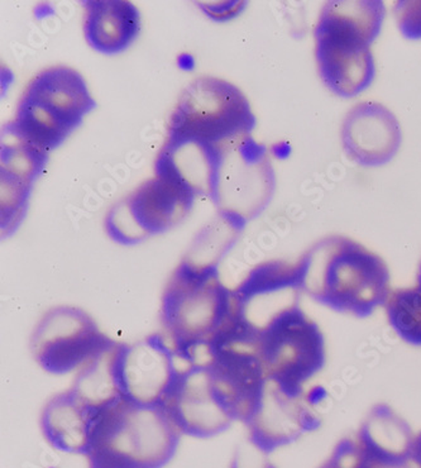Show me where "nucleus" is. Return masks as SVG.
<instances>
[{"label":"nucleus","mask_w":421,"mask_h":468,"mask_svg":"<svg viewBox=\"0 0 421 468\" xmlns=\"http://www.w3.org/2000/svg\"><path fill=\"white\" fill-rule=\"evenodd\" d=\"M241 313L235 292L220 282L218 267L185 259L167 282L160 318L177 357L186 365H205L214 342Z\"/></svg>","instance_id":"f257e3e1"},{"label":"nucleus","mask_w":421,"mask_h":468,"mask_svg":"<svg viewBox=\"0 0 421 468\" xmlns=\"http://www.w3.org/2000/svg\"><path fill=\"white\" fill-rule=\"evenodd\" d=\"M302 292L332 311L368 318L386 305L390 271L380 256L356 240L325 237L298 261Z\"/></svg>","instance_id":"f03ea898"},{"label":"nucleus","mask_w":421,"mask_h":468,"mask_svg":"<svg viewBox=\"0 0 421 468\" xmlns=\"http://www.w3.org/2000/svg\"><path fill=\"white\" fill-rule=\"evenodd\" d=\"M383 2H329L315 27L319 75L329 90L353 98L373 84L374 42L384 21Z\"/></svg>","instance_id":"7ed1b4c3"},{"label":"nucleus","mask_w":421,"mask_h":468,"mask_svg":"<svg viewBox=\"0 0 421 468\" xmlns=\"http://www.w3.org/2000/svg\"><path fill=\"white\" fill-rule=\"evenodd\" d=\"M180 437L163 405L126 397L99 411L85 457L89 468H163L175 457Z\"/></svg>","instance_id":"20e7f679"},{"label":"nucleus","mask_w":421,"mask_h":468,"mask_svg":"<svg viewBox=\"0 0 421 468\" xmlns=\"http://www.w3.org/2000/svg\"><path fill=\"white\" fill-rule=\"evenodd\" d=\"M87 81L77 70L55 66L32 79L9 130L22 140L51 153L80 127L95 108Z\"/></svg>","instance_id":"39448f33"},{"label":"nucleus","mask_w":421,"mask_h":468,"mask_svg":"<svg viewBox=\"0 0 421 468\" xmlns=\"http://www.w3.org/2000/svg\"><path fill=\"white\" fill-rule=\"evenodd\" d=\"M258 354L266 378L292 398L304 397V385L327 362L323 332L300 302L275 313L259 328Z\"/></svg>","instance_id":"423d86ee"},{"label":"nucleus","mask_w":421,"mask_h":468,"mask_svg":"<svg viewBox=\"0 0 421 468\" xmlns=\"http://www.w3.org/2000/svg\"><path fill=\"white\" fill-rule=\"evenodd\" d=\"M256 127L248 101L235 85L219 79H196L171 118L169 136L229 144L251 136Z\"/></svg>","instance_id":"0eeeda50"},{"label":"nucleus","mask_w":421,"mask_h":468,"mask_svg":"<svg viewBox=\"0 0 421 468\" xmlns=\"http://www.w3.org/2000/svg\"><path fill=\"white\" fill-rule=\"evenodd\" d=\"M258 339V332L242 319L214 342L205 362L220 403L245 424L258 410L268 381Z\"/></svg>","instance_id":"6e6552de"},{"label":"nucleus","mask_w":421,"mask_h":468,"mask_svg":"<svg viewBox=\"0 0 421 468\" xmlns=\"http://www.w3.org/2000/svg\"><path fill=\"white\" fill-rule=\"evenodd\" d=\"M114 344L87 312L75 306H58L46 313L31 338L33 357L52 375L77 370Z\"/></svg>","instance_id":"1a4fd4ad"},{"label":"nucleus","mask_w":421,"mask_h":468,"mask_svg":"<svg viewBox=\"0 0 421 468\" xmlns=\"http://www.w3.org/2000/svg\"><path fill=\"white\" fill-rule=\"evenodd\" d=\"M194 199V194L157 176L111 210L107 232L120 245H137L179 224L192 209Z\"/></svg>","instance_id":"9d476101"},{"label":"nucleus","mask_w":421,"mask_h":468,"mask_svg":"<svg viewBox=\"0 0 421 468\" xmlns=\"http://www.w3.org/2000/svg\"><path fill=\"white\" fill-rule=\"evenodd\" d=\"M163 407L181 434L199 440L219 436L236 421L220 403L206 365L184 366Z\"/></svg>","instance_id":"9b49d317"},{"label":"nucleus","mask_w":421,"mask_h":468,"mask_svg":"<svg viewBox=\"0 0 421 468\" xmlns=\"http://www.w3.org/2000/svg\"><path fill=\"white\" fill-rule=\"evenodd\" d=\"M185 365L161 333L134 345H123L120 357L121 390L136 403L163 405Z\"/></svg>","instance_id":"f8f14e48"},{"label":"nucleus","mask_w":421,"mask_h":468,"mask_svg":"<svg viewBox=\"0 0 421 468\" xmlns=\"http://www.w3.org/2000/svg\"><path fill=\"white\" fill-rule=\"evenodd\" d=\"M310 405L308 395L292 398L268 378L261 403L246 424L249 443L268 456L319 430L321 420Z\"/></svg>","instance_id":"ddd939ff"},{"label":"nucleus","mask_w":421,"mask_h":468,"mask_svg":"<svg viewBox=\"0 0 421 468\" xmlns=\"http://www.w3.org/2000/svg\"><path fill=\"white\" fill-rule=\"evenodd\" d=\"M401 141L403 133L396 115L374 101L354 105L342 127L345 154L363 167L389 164L399 153Z\"/></svg>","instance_id":"4468645a"},{"label":"nucleus","mask_w":421,"mask_h":468,"mask_svg":"<svg viewBox=\"0 0 421 468\" xmlns=\"http://www.w3.org/2000/svg\"><path fill=\"white\" fill-rule=\"evenodd\" d=\"M2 150V234L8 237L18 229L27 210L33 183L44 169L47 154L13 133Z\"/></svg>","instance_id":"2eb2a0df"},{"label":"nucleus","mask_w":421,"mask_h":468,"mask_svg":"<svg viewBox=\"0 0 421 468\" xmlns=\"http://www.w3.org/2000/svg\"><path fill=\"white\" fill-rule=\"evenodd\" d=\"M99 411L72 388L60 392L49 399L42 411V434L58 452L85 456Z\"/></svg>","instance_id":"dca6fc26"},{"label":"nucleus","mask_w":421,"mask_h":468,"mask_svg":"<svg viewBox=\"0 0 421 468\" xmlns=\"http://www.w3.org/2000/svg\"><path fill=\"white\" fill-rule=\"evenodd\" d=\"M416 434L393 408L378 404L362 423L356 440L373 463L383 468H404L413 463Z\"/></svg>","instance_id":"f3484780"},{"label":"nucleus","mask_w":421,"mask_h":468,"mask_svg":"<svg viewBox=\"0 0 421 468\" xmlns=\"http://www.w3.org/2000/svg\"><path fill=\"white\" fill-rule=\"evenodd\" d=\"M85 9V38L100 54H120L133 44L141 31V15L133 3L94 0L87 2Z\"/></svg>","instance_id":"a211bd4d"},{"label":"nucleus","mask_w":421,"mask_h":468,"mask_svg":"<svg viewBox=\"0 0 421 468\" xmlns=\"http://www.w3.org/2000/svg\"><path fill=\"white\" fill-rule=\"evenodd\" d=\"M121 348L123 344L115 342L82 366L75 378L72 390L98 410L126 398L120 378Z\"/></svg>","instance_id":"6ab92c4d"},{"label":"nucleus","mask_w":421,"mask_h":468,"mask_svg":"<svg viewBox=\"0 0 421 468\" xmlns=\"http://www.w3.org/2000/svg\"><path fill=\"white\" fill-rule=\"evenodd\" d=\"M318 468H383L373 463L360 446L356 438L338 441L333 452ZM404 468H417L416 464Z\"/></svg>","instance_id":"aec40b11"},{"label":"nucleus","mask_w":421,"mask_h":468,"mask_svg":"<svg viewBox=\"0 0 421 468\" xmlns=\"http://www.w3.org/2000/svg\"><path fill=\"white\" fill-rule=\"evenodd\" d=\"M396 18L406 38H421V2H400L396 5Z\"/></svg>","instance_id":"412c9836"},{"label":"nucleus","mask_w":421,"mask_h":468,"mask_svg":"<svg viewBox=\"0 0 421 468\" xmlns=\"http://www.w3.org/2000/svg\"><path fill=\"white\" fill-rule=\"evenodd\" d=\"M229 468H278L269 461L268 454L262 453L251 443L237 448L230 461Z\"/></svg>","instance_id":"4be33fe9"},{"label":"nucleus","mask_w":421,"mask_h":468,"mask_svg":"<svg viewBox=\"0 0 421 468\" xmlns=\"http://www.w3.org/2000/svg\"><path fill=\"white\" fill-rule=\"evenodd\" d=\"M411 461H413V463L417 468H421V431L416 434V441H414L413 458H411Z\"/></svg>","instance_id":"5701e85b"},{"label":"nucleus","mask_w":421,"mask_h":468,"mask_svg":"<svg viewBox=\"0 0 421 468\" xmlns=\"http://www.w3.org/2000/svg\"><path fill=\"white\" fill-rule=\"evenodd\" d=\"M416 290V294L419 296L420 302H421V263L419 266V270H417V276H416V285L414 286Z\"/></svg>","instance_id":"b1692460"}]
</instances>
